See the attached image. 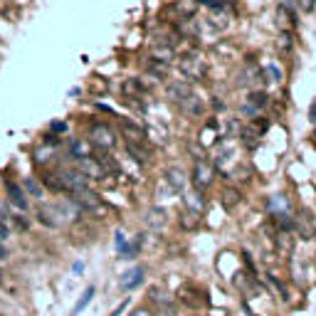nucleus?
I'll list each match as a JSON object with an SVG mask.
<instances>
[{"label": "nucleus", "instance_id": "nucleus-1", "mask_svg": "<svg viewBox=\"0 0 316 316\" xmlns=\"http://www.w3.org/2000/svg\"><path fill=\"white\" fill-rule=\"evenodd\" d=\"M180 74L188 79V82H200L202 77L207 74V62L200 55H185L180 57Z\"/></svg>", "mask_w": 316, "mask_h": 316}, {"label": "nucleus", "instance_id": "nucleus-2", "mask_svg": "<svg viewBox=\"0 0 316 316\" xmlns=\"http://www.w3.org/2000/svg\"><path fill=\"white\" fill-rule=\"evenodd\" d=\"M89 139H91V144L96 148H104V151H112L116 146V134L112 131V126L104 124V121H94L89 126Z\"/></svg>", "mask_w": 316, "mask_h": 316}, {"label": "nucleus", "instance_id": "nucleus-3", "mask_svg": "<svg viewBox=\"0 0 316 316\" xmlns=\"http://www.w3.org/2000/svg\"><path fill=\"white\" fill-rule=\"evenodd\" d=\"M57 175H59L62 193H69V195H74V193H79L82 188H89V185H86V178L82 175V171L62 168V171H57Z\"/></svg>", "mask_w": 316, "mask_h": 316}, {"label": "nucleus", "instance_id": "nucleus-4", "mask_svg": "<svg viewBox=\"0 0 316 316\" xmlns=\"http://www.w3.org/2000/svg\"><path fill=\"white\" fill-rule=\"evenodd\" d=\"M213 180H215V166L210 161H205V158H198L195 168H193V185H195V190L202 193L205 188L213 185Z\"/></svg>", "mask_w": 316, "mask_h": 316}, {"label": "nucleus", "instance_id": "nucleus-5", "mask_svg": "<svg viewBox=\"0 0 316 316\" xmlns=\"http://www.w3.org/2000/svg\"><path fill=\"white\" fill-rule=\"evenodd\" d=\"M178 109H180V114H185L188 119H200V116L205 114V101H202L195 91H190L185 99L178 101Z\"/></svg>", "mask_w": 316, "mask_h": 316}, {"label": "nucleus", "instance_id": "nucleus-6", "mask_svg": "<svg viewBox=\"0 0 316 316\" xmlns=\"http://www.w3.org/2000/svg\"><path fill=\"white\" fill-rule=\"evenodd\" d=\"M119 131L124 136V144H148L146 141V131L141 129V124H134L129 119L119 121Z\"/></svg>", "mask_w": 316, "mask_h": 316}, {"label": "nucleus", "instance_id": "nucleus-7", "mask_svg": "<svg viewBox=\"0 0 316 316\" xmlns=\"http://www.w3.org/2000/svg\"><path fill=\"white\" fill-rule=\"evenodd\" d=\"M79 171L84 175L86 180H104V178H109L107 171L91 158V156H84V158H79Z\"/></svg>", "mask_w": 316, "mask_h": 316}, {"label": "nucleus", "instance_id": "nucleus-8", "mask_svg": "<svg viewBox=\"0 0 316 316\" xmlns=\"http://www.w3.org/2000/svg\"><path fill=\"white\" fill-rule=\"evenodd\" d=\"M5 195H8L10 205H15V207H20V210H28V207H30L25 190H23L15 180H5Z\"/></svg>", "mask_w": 316, "mask_h": 316}, {"label": "nucleus", "instance_id": "nucleus-9", "mask_svg": "<svg viewBox=\"0 0 316 316\" xmlns=\"http://www.w3.org/2000/svg\"><path fill=\"white\" fill-rule=\"evenodd\" d=\"M74 205L82 207V210H99V207H101V198H99L94 190L82 188L79 193H74Z\"/></svg>", "mask_w": 316, "mask_h": 316}, {"label": "nucleus", "instance_id": "nucleus-10", "mask_svg": "<svg viewBox=\"0 0 316 316\" xmlns=\"http://www.w3.org/2000/svg\"><path fill=\"white\" fill-rule=\"evenodd\" d=\"M178 299H180L183 304L193 306V309L205 306V296H202V291H198L195 287H180L178 289Z\"/></svg>", "mask_w": 316, "mask_h": 316}, {"label": "nucleus", "instance_id": "nucleus-11", "mask_svg": "<svg viewBox=\"0 0 316 316\" xmlns=\"http://www.w3.org/2000/svg\"><path fill=\"white\" fill-rule=\"evenodd\" d=\"M121 94H124V99H141L146 94V86L141 84V79L131 77V79L121 82Z\"/></svg>", "mask_w": 316, "mask_h": 316}, {"label": "nucleus", "instance_id": "nucleus-12", "mask_svg": "<svg viewBox=\"0 0 316 316\" xmlns=\"http://www.w3.org/2000/svg\"><path fill=\"white\" fill-rule=\"evenodd\" d=\"M91 158L107 171V175H116V173H119V163L109 156V151H104V148H94V156H91Z\"/></svg>", "mask_w": 316, "mask_h": 316}, {"label": "nucleus", "instance_id": "nucleus-13", "mask_svg": "<svg viewBox=\"0 0 316 316\" xmlns=\"http://www.w3.org/2000/svg\"><path fill=\"white\" fill-rule=\"evenodd\" d=\"M126 153L136 161V163H151V146L148 144H126Z\"/></svg>", "mask_w": 316, "mask_h": 316}, {"label": "nucleus", "instance_id": "nucleus-14", "mask_svg": "<svg viewBox=\"0 0 316 316\" xmlns=\"http://www.w3.org/2000/svg\"><path fill=\"white\" fill-rule=\"evenodd\" d=\"M193 89H190V84L188 82H180V79H175V82H171V84L166 86V96L171 99V101H180V99H185L188 94H190Z\"/></svg>", "mask_w": 316, "mask_h": 316}, {"label": "nucleus", "instance_id": "nucleus-15", "mask_svg": "<svg viewBox=\"0 0 316 316\" xmlns=\"http://www.w3.org/2000/svg\"><path fill=\"white\" fill-rule=\"evenodd\" d=\"M183 202H185V207H188L190 213H195V215H200L202 207H205V200H202V193H200V190H195V193H188V195L183 198Z\"/></svg>", "mask_w": 316, "mask_h": 316}, {"label": "nucleus", "instance_id": "nucleus-16", "mask_svg": "<svg viewBox=\"0 0 316 316\" xmlns=\"http://www.w3.org/2000/svg\"><path fill=\"white\" fill-rule=\"evenodd\" d=\"M141 279H144V269L141 267H136V269H131L129 274H124V279H121V287L124 289H134L141 284Z\"/></svg>", "mask_w": 316, "mask_h": 316}, {"label": "nucleus", "instance_id": "nucleus-17", "mask_svg": "<svg viewBox=\"0 0 316 316\" xmlns=\"http://www.w3.org/2000/svg\"><path fill=\"white\" fill-rule=\"evenodd\" d=\"M267 101H269L267 91H250V94H247V107H252L255 112L264 109V107H267Z\"/></svg>", "mask_w": 316, "mask_h": 316}, {"label": "nucleus", "instance_id": "nucleus-18", "mask_svg": "<svg viewBox=\"0 0 316 316\" xmlns=\"http://www.w3.org/2000/svg\"><path fill=\"white\" fill-rule=\"evenodd\" d=\"M220 200H223V205H225L228 210H232L237 202L242 200V195H240V190H237V188H225V190H223V195H220Z\"/></svg>", "mask_w": 316, "mask_h": 316}, {"label": "nucleus", "instance_id": "nucleus-19", "mask_svg": "<svg viewBox=\"0 0 316 316\" xmlns=\"http://www.w3.org/2000/svg\"><path fill=\"white\" fill-rule=\"evenodd\" d=\"M240 139H242V144L247 146V148H257V144H259V134L252 126H245V129L240 131Z\"/></svg>", "mask_w": 316, "mask_h": 316}, {"label": "nucleus", "instance_id": "nucleus-20", "mask_svg": "<svg viewBox=\"0 0 316 316\" xmlns=\"http://www.w3.org/2000/svg\"><path fill=\"white\" fill-rule=\"evenodd\" d=\"M40 180H42V185H47L52 193H62V185H59V175L52 171H45L40 175Z\"/></svg>", "mask_w": 316, "mask_h": 316}, {"label": "nucleus", "instance_id": "nucleus-21", "mask_svg": "<svg viewBox=\"0 0 316 316\" xmlns=\"http://www.w3.org/2000/svg\"><path fill=\"white\" fill-rule=\"evenodd\" d=\"M166 178H168V183H171L173 190H183V188H185V175L178 171V168H171V171H166Z\"/></svg>", "mask_w": 316, "mask_h": 316}, {"label": "nucleus", "instance_id": "nucleus-22", "mask_svg": "<svg viewBox=\"0 0 316 316\" xmlns=\"http://www.w3.org/2000/svg\"><path fill=\"white\" fill-rule=\"evenodd\" d=\"M146 223H148L151 228H161V225H163V210H158V207L148 210V215H146Z\"/></svg>", "mask_w": 316, "mask_h": 316}, {"label": "nucleus", "instance_id": "nucleus-23", "mask_svg": "<svg viewBox=\"0 0 316 316\" xmlns=\"http://www.w3.org/2000/svg\"><path fill=\"white\" fill-rule=\"evenodd\" d=\"M148 72H151V74H156L158 79H166V74H168L166 64H161L158 59H151V62H148Z\"/></svg>", "mask_w": 316, "mask_h": 316}, {"label": "nucleus", "instance_id": "nucleus-24", "mask_svg": "<svg viewBox=\"0 0 316 316\" xmlns=\"http://www.w3.org/2000/svg\"><path fill=\"white\" fill-rule=\"evenodd\" d=\"M91 296H94V287H89V289L84 291V294H82V299H79V301H77V306L72 309V316H79V311H82L86 304L91 301Z\"/></svg>", "mask_w": 316, "mask_h": 316}, {"label": "nucleus", "instance_id": "nucleus-25", "mask_svg": "<svg viewBox=\"0 0 316 316\" xmlns=\"http://www.w3.org/2000/svg\"><path fill=\"white\" fill-rule=\"evenodd\" d=\"M180 218H183L180 223H183V228H185V230H193V228L198 225V215H195V213H190V210H183V213H180Z\"/></svg>", "mask_w": 316, "mask_h": 316}, {"label": "nucleus", "instance_id": "nucleus-26", "mask_svg": "<svg viewBox=\"0 0 316 316\" xmlns=\"http://www.w3.org/2000/svg\"><path fill=\"white\" fill-rule=\"evenodd\" d=\"M25 188H28V193L32 195V198H40V200H42V188L37 185L35 178H25Z\"/></svg>", "mask_w": 316, "mask_h": 316}, {"label": "nucleus", "instance_id": "nucleus-27", "mask_svg": "<svg viewBox=\"0 0 316 316\" xmlns=\"http://www.w3.org/2000/svg\"><path fill=\"white\" fill-rule=\"evenodd\" d=\"M250 126H252V129L257 131L259 136H262V134H264V131L269 129V119H264V116H257V119H252V124H250Z\"/></svg>", "mask_w": 316, "mask_h": 316}, {"label": "nucleus", "instance_id": "nucleus-28", "mask_svg": "<svg viewBox=\"0 0 316 316\" xmlns=\"http://www.w3.org/2000/svg\"><path fill=\"white\" fill-rule=\"evenodd\" d=\"M267 74H269L274 82H282V77H284V74H282V69H279L277 64H267Z\"/></svg>", "mask_w": 316, "mask_h": 316}, {"label": "nucleus", "instance_id": "nucleus-29", "mask_svg": "<svg viewBox=\"0 0 316 316\" xmlns=\"http://www.w3.org/2000/svg\"><path fill=\"white\" fill-rule=\"evenodd\" d=\"M158 316H175V309H173L171 301H163V306L158 309Z\"/></svg>", "mask_w": 316, "mask_h": 316}, {"label": "nucleus", "instance_id": "nucleus-30", "mask_svg": "<svg viewBox=\"0 0 316 316\" xmlns=\"http://www.w3.org/2000/svg\"><path fill=\"white\" fill-rule=\"evenodd\" d=\"M299 5H301L306 13H311V10L316 8V0H299Z\"/></svg>", "mask_w": 316, "mask_h": 316}, {"label": "nucleus", "instance_id": "nucleus-31", "mask_svg": "<svg viewBox=\"0 0 316 316\" xmlns=\"http://www.w3.org/2000/svg\"><path fill=\"white\" fill-rule=\"evenodd\" d=\"M15 223H18V228H23V230H28L30 228V223L23 218V215H15Z\"/></svg>", "mask_w": 316, "mask_h": 316}, {"label": "nucleus", "instance_id": "nucleus-32", "mask_svg": "<svg viewBox=\"0 0 316 316\" xmlns=\"http://www.w3.org/2000/svg\"><path fill=\"white\" fill-rule=\"evenodd\" d=\"M309 121H316V99L311 101V107H309Z\"/></svg>", "mask_w": 316, "mask_h": 316}, {"label": "nucleus", "instance_id": "nucleus-33", "mask_svg": "<svg viewBox=\"0 0 316 316\" xmlns=\"http://www.w3.org/2000/svg\"><path fill=\"white\" fill-rule=\"evenodd\" d=\"M8 255H10V252H8V247L0 242V262H5V259H8Z\"/></svg>", "mask_w": 316, "mask_h": 316}, {"label": "nucleus", "instance_id": "nucleus-34", "mask_svg": "<svg viewBox=\"0 0 316 316\" xmlns=\"http://www.w3.org/2000/svg\"><path fill=\"white\" fill-rule=\"evenodd\" d=\"M8 235H10V230H8V225H5V223H3V220H0V237H3V240H5V237H8Z\"/></svg>", "mask_w": 316, "mask_h": 316}, {"label": "nucleus", "instance_id": "nucleus-35", "mask_svg": "<svg viewBox=\"0 0 316 316\" xmlns=\"http://www.w3.org/2000/svg\"><path fill=\"white\" fill-rule=\"evenodd\" d=\"M64 129H67V124H64V121H62V124H59V121L52 124V131H64Z\"/></svg>", "mask_w": 316, "mask_h": 316}, {"label": "nucleus", "instance_id": "nucleus-36", "mask_svg": "<svg viewBox=\"0 0 316 316\" xmlns=\"http://www.w3.org/2000/svg\"><path fill=\"white\" fill-rule=\"evenodd\" d=\"M0 284H3V272H0Z\"/></svg>", "mask_w": 316, "mask_h": 316}]
</instances>
